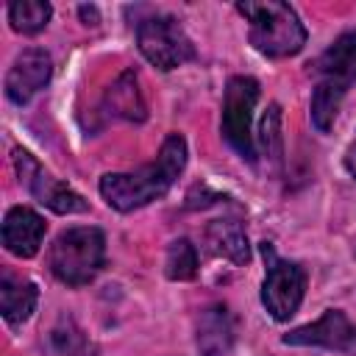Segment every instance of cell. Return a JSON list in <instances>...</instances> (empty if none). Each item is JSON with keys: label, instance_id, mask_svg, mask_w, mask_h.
Wrapping results in <instances>:
<instances>
[{"label": "cell", "instance_id": "cell-1", "mask_svg": "<svg viewBox=\"0 0 356 356\" xmlns=\"http://www.w3.org/2000/svg\"><path fill=\"white\" fill-rule=\"evenodd\" d=\"M184 167H186V139L181 134H170L150 164L134 172H106L97 189L111 209L134 211L164 197L184 172Z\"/></svg>", "mask_w": 356, "mask_h": 356}, {"label": "cell", "instance_id": "cell-2", "mask_svg": "<svg viewBox=\"0 0 356 356\" xmlns=\"http://www.w3.org/2000/svg\"><path fill=\"white\" fill-rule=\"evenodd\" d=\"M236 11L250 25V44L267 58H286L303 50L306 28L298 11L281 0H245L236 3Z\"/></svg>", "mask_w": 356, "mask_h": 356}, {"label": "cell", "instance_id": "cell-3", "mask_svg": "<svg viewBox=\"0 0 356 356\" xmlns=\"http://www.w3.org/2000/svg\"><path fill=\"white\" fill-rule=\"evenodd\" d=\"M106 264V236L95 225H75L61 231L50 250L47 267L56 281L67 286H86Z\"/></svg>", "mask_w": 356, "mask_h": 356}, {"label": "cell", "instance_id": "cell-4", "mask_svg": "<svg viewBox=\"0 0 356 356\" xmlns=\"http://www.w3.org/2000/svg\"><path fill=\"white\" fill-rule=\"evenodd\" d=\"M259 250H261V256H264L261 303H264V309L270 312L273 320L284 323V320H289V317L300 309L303 295H306V281H309V275H306V270H303L298 261L281 259L270 242H261Z\"/></svg>", "mask_w": 356, "mask_h": 356}, {"label": "cell", "instance_id": "cell-5", "mask_svg": "<svg viewBox=\"0 0 356 356\" xmlns=\"http://www.w3.org/2000/svg\"><path fill=\"white\" fill-rule=\"evenodd\" d=\"M136 44L139 53L159 70L170 72L186 61L195 58V44L181 28V22L170 14H153L145 17L136 25Z\"/></svg>", "mask_w": 356, "mask_h": 356}, {"label": "cell", "instance_id": "cell-6", "mask_svg": "<svg viewBox=\"0 0 356 356\" xmlns=\"http://www.w3.org/2000/svg\"><path fill=\"white\" fill-rule=\"evenodd\" d=\"M259 100V81L250 75H234L225 86L222 95V117H220V131L225 142L250 164L256 161V145H253V108Z\"/></svg>", "mask_w": 356, "mask_h": 356}, {"label": "cell", "instance_id": "cell-7", "mask_svg": "<svg viewBox=\"0 0 356 356\" xmlns=\"http://www.w3.org/2000/svg\"><path fill=\"white\" fill-rule=\"evenodd\" d=\"M11 159H14V170L19 175V184L42 206H47L50 211H56V214H81V211L89 209V200L83 195H78L70 184L58 181L53 172H47L28 150L14 147L11 150Z\"/></svg>", "mask_w": 356, "mask_h": 356}, {"label": "cell", "instance_id": "cell-8", "mask_svg": "<svg viewBox=\"0 0 356 356\" xmlns=\"http://www.w3.org/2000/svg\"><path fill=\"white\" fill-rule=\"evenodd\" d=\"M284 345H317L328 350L356 353V325L342 309H325L314 323L298 325L284 334Z\"/></svg>", "mask_w": 356, "mask_h": 356}, {"label": "cell", "instance_id": "cell-9", "mask_svg": "<svg viewBox=\"0 0 356 356\" xmlns=\"http://www.w3.org/2000/svg\"><path fill=\"white\" fill-rule=\"evenodd\" d=\"M50 75H53L50 53L42 47H28L14 58L6 75V97L17 106H25L33 95H39L47 86Z\"/></svg>", "mask_w": 356, "mask_h": 356}, {"label": "cell", "instance_id": "cell-10", "mask_svg": "<svg viewBox=\"0 0 356 356\" xmlns=\"http://www.w3.org/2000/svg\"><path fill=\"white\" fill-rule=\"evenodd\" d=\"M47 222L28 206H11L3 217V248L17 259H31L39 253Z\"/></svg>", "mask_w": 356, "mask_h": 356}, {"label": "cell", "instance_id": "cell-11", "mask_svg": "<svg viewBox=\"0 0 356 356\" xmlns=\"http://www.w3.org/2000/svg\"><path fill=\"white\" fill-rule=\"evenodd\" d=\"M312 72L320 81H325V83L348 92V86L356 81V31L339 33L317 56V61L312 64Z\"/></svg>", "mask_w": 356, "mask_h": 356}, {"label": "cell", "instance_id": "cell-12", "mask_svg": "<svg viewBox=\"0 0 356 356\" xmlns=\"http://www.w3.org/2000/svg\"><path fill=\"white\" fill-rule=\"evenodd\" d=\"M195 342L200 356H225L236 342V323L225 303H211L197 314Z\"/></svg>", "mask_w": 356, "mask_h": 356}, {"label": "cell", "instance_id": "cell-13", "mask_svg": "<svg viewBox=\"0 0 356 356\" xmlns=\"http://www.w3.org/2000/svg\"><path fill=\"white\" fill-rule=\"evenodd\" d=\"M100 108L108 117H120V120H128V122H145L147 120V106H145L139 78H136L134 70H122L111 81V86L103 95Z\"/></svg>", "mask_w": 356, "mask_h": 356}, {"label": "cell", "instance_id": "cell-14", "mask_svg": "<svg viewBox=\"0 0 356 356\" xmlns=\"http://www.w3.org/2000/svg\"><path fill=\"white\" fill-rule=\"evenodd\" d=\"M203 242L206 250L214 256L228 259L231 264H248L250 261V245H248V234L245 225L234 217H222V220H211L203 231Z\"/></svg>", "mask_w": 356, "mask_h": 356}, {"label": "cell", "instance_id": "cell-15", "mask_svg": "<svg viewBox=\"0 0 356 356\" xmlns=\"http://www.w3.org/2000/svg\"><path fill=\"white\" fill-rule=\"evenodd\" d=\"M39 303V286L28 278H17L8 270L0 278V312L8 325H22Z\"/></svg>", "mask_w": 356, "mask_h": 356}, {"label": "cell", "instance_id": "cell-16", "mask_svg": "<svg viewBox=\"0 0 356 356\" xmlns=\"http://www.w3.org/2000/svg\"><path fill=\"white\" fill-rule=\"evenodd\" d=\"M42 348H44V356H92V345L86 334L70 314H61L47 328Z\"/></svg>", "mask_w": 356, "mask_h": 356}, {"label": "cell", "instance_id": "cell-17", "mask_svg": "<svg viewBox=\"0 0 356 356\" xmlns=\"http://www.w3.org/2000/svg\"><path fill=\"white\" fill-rule=\"evenodd\" d=\"M348 92L325 83V81H317L314 92H312V103H309V111H312V122L320 134H328L337 114H339V106H342V97Z\"/></svg>", "mask_w": 356, "mask_h": 356}, {"label": "cell", "instance_id": "cell-18", "mask_svg": "<svg viewBox=\"0 0 356 356\" xmlns=\"http://www.w3.org/2000/svg\"><path fill=\"white\" fill-rule=\"evenodd\" d=\"M53 14V6L44 0H17L8 6V22L17 33H39Z\"/></svg>", "mask_w": 356, "mask_h": 356}, {"label": "cell", "instance_id": "cell-19", "mask_svg": "<svg viewBox=\"0 0 356 356\" xmlns=\"http://www.w3.org/2000/svg\"><path fill=\"white\" fill-rule=\"evenodd\" d=\"M197 248L189 239H172L164 256V275L170 281H192L197 275Z\"/></svg>", "mask_w": 356, "mask_h": 356}, {"label": "cell", "instance_id": "cell-20", "mask_svg": "<svg viewBox=\"0 0 356 356\" xmlns=\"http://www.w3.org/2000/svg\"><path fill=\"white\" fill-rule=\"evenodd\" d=\"M259 142L264 147V153L270 159H278L281 156V108L273 103L267 108V114L261 117V125H259Z\"/></svg>", "mask_w": 356, "mask_h": 356}, {"label": "cell", "instance_id": "cell-21", "mask_svg": "<svg viewBox=\"0 0 356 356\" xmlns=\"http://www.w3.org/2000/svg\"><path fill=\"white\" fill-rule=\"evenodd\" d=\"M345 170L356 178V139L348 145V150H345Z\"/></svg>", "mask_w": 356, "mask_h": 356}, {"label": "cell", "instance_id": "cell-22", "mask_svg": "<svg viewBox=\"0 0 356 356\" xmlns=\"http://www.w3.org/2000/svg\"><path fill=\"white\" fill-rule=\"evenodd\" d=\"M78 14H81V19H83L86 25H97V8H95V6H81Z\"/></svg>", "mask_w": 356, "mask_h": 356}]
</instances>
